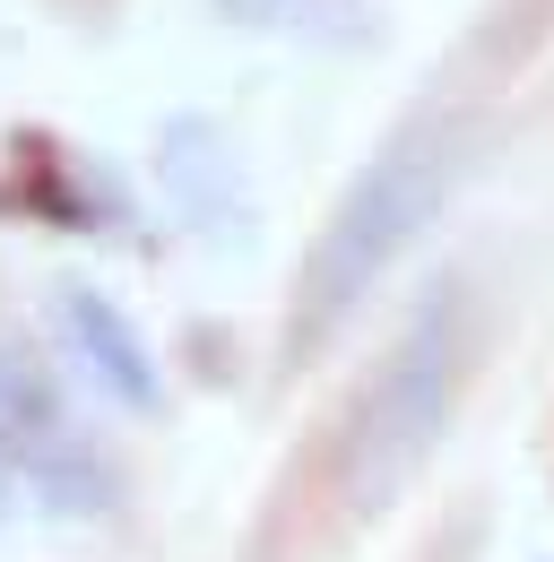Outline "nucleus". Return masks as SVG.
<instances>
[{"label":"nucleus","mask_w":554,"mask_h":562,"mask_svg":"<svg viewBox=\"0 0 554 562\" xmlns=\"http://www.w3.org/2000/svg\"><path fill=\"white\" fill-rule=\"evenodd\" d=\"M156 182H165V200L182 225H234L243 216V156L234 139L217 131V122H165V139H156Z\"/></svg>","instance_id":"4"},{"label":"nucleus","mask_w":554,"mask_h":562,"mask_svg":"<svg viewBox=\"0 0 554 562\" xmlns=\"http://www.w3.org/2000/svg\"><path fill=\"white\" fill-rule=\"evenodd\" d=\"M459 165H468V139H459L451 122H408V131L339 191V209L312 234L303 278H295V355H312L346 312L424 243V225L442 216Z\"/></svg>","instance_id":"2"},{"label":"nucleus","mask_w":554,"mask_h":562,"mask_svg":"<svg viewBox=\"0 0 554 562\" xmlns=\"http://www.w3.org/2000/svg\"><path fill=\"white\" fill-rule=\"evenodd\" d=\"M459 381H468V303H459V285H433L399 321V338L381 347V363L364 372V390L346 398L330 485H339V502L355 519L390 510L433 468V450L451 432V407H459Z\"/></svg>","instance_id":"1"},{"label":"nucleus","mask_w":554,"mask_h":562,"mask_svg":"<svg viewBox=\"0 0 554 562\" xmlns=\"http://www.w3.org/2000/svg\"><path fill=\"white\" fill-rule=\"evenodd\" d=\"M53 312H62L69 355L87 363V381H96L104 398H122L131 416H156V407H165V372H156V355H147V338H138V321L113 303V294H96V285H62Z\"/></svg>","instance_id":"3"}]
</instances>
